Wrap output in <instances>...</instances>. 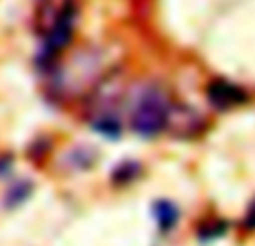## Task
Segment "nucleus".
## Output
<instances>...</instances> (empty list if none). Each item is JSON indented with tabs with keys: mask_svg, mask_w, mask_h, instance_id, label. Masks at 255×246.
<instances>
[{
	"mask_svg": "<svg viewBox=\"0 0 255 246\" xmlns=\"http://www.w3.org/2000/svg\"><path fill=\"white\" fill-rule=\"evenodd\" d=\"M170 106L157 88H148L139 97L132 112V130L141 136H154L168 125Z\"/></svg>",
	"mask_w": 255,
	"mask_h": 246,
	"instance_id": "f257e3e1",
	"label": "nucleus"
},
{
	"mask_svg": "<svg viewBox=\"0 0 255 246\" xmlns=\"http://www.w3.org/2000/svg\"><path fill=\"white\" fill-rule=\"evenodd\" d=\"M74 22H76V9L70 2L56 13V18L52 20V27H49L47 43H45V49H47L49 56L63 52L70 45L72 34H74Z\"/></svg>",
	"mask_w": 255,
	"mask_h": 246,
	"instance_id": "f03ea898",
	"label": "nucleus"
},
{
	"mask_svg": "<svg viewBox=\"0 0 255 246\" xmlns=\"http://www.w3.org/2000/svg\"><path fill=\"white\" fill-rule=\"evenodd\" d=\"M206 94H208L211 106L217 108V110H229V108H235L247 101V92H244L242 88L229 83V81H222V79L213 81V83L208 85Z\"/></svg>",
	"mask_w": 255,
	"mask_h": 246,
	"instance_id": "7ed1b4c3",
	"label": "nucleus"
},
{
	"mask_svg": "<svg viewBox=\"0 0 255 246\" xmlns=\"http://www.w3.org/2000/svg\"><path fill=\"white\" fill-rule=\"evenodd\" d=\"M152 213H154V217H157V224L161 231L172 229V226L177 224V217H179L175 204H170V202H157L152 208Z\"/></svg>",
	"mask_w": 255,
	"mask_h": 246,
	"instance_id": "20e7f679",
	"label": "nucleus"
},
{
	"mask_svg": "<svg viewBox=\"0 0 255 246\" xmlns=\"http://www.w3.org/2000/svg\"><path fill=\"white\" fill-rule=\"evenodd\" d=\"M31 186L27 184V181H20V184H16L13 188H9L7 197H4V202H7V206H16V204H20L22 199L29 195Z\"/></svg>",
	"mask_w": 255,
	"mask_h": 246,
	"instance_id": "39448f33",
	"label": "nucleus"
},
{
	"mask_svg": "<svg viewBox=\"0 0 255 246\" xmlns=\"http://www.w3.org/2000/svg\"><path fill=\"white\" fill-rule=\"evenodd\" d=\"M226 231V224L224 222H213L211 226H206V229L199 231V238L202 240H211V238H220L222 233Z\"/></svg>",
	"mask_w": 255,
	"mask_h": 246,
	"instance_id": "423d86ee",
	"label": "nucleus"
},
{
	"mask_svg": "<svg viewBox=\"0 0 255 246\" xmlns=\"http://www.w3.org/2000/svg\"><path fill=\"white\" fill-rule=\"evenodd\" d=\"M244 226H247V229H255V202L251 204L247 217H244Z\"/></svg>",
	"mask_w": 255,
	"mask_h": 246,
	"instance_id": "0eeeda50",
	"label": "nucleus"
}]
</instances>
